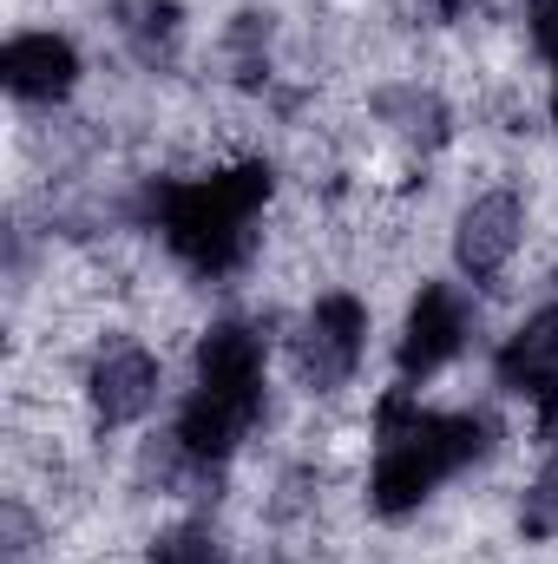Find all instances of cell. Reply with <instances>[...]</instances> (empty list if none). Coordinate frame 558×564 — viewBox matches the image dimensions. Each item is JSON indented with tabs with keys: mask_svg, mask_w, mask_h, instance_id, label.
Instances as JSON below:
<instances>
[{
	"mask_svg": "<svg viewBox=\"0 0 558 564\" xmlns=\"http://www.w3.org/2000/svg\"><path fill=\"white\" fill-rule=\"evenodd\" d=\"M493 375H500V388H506V394L533 401L546 426L558 421V302H552V308H539V315H533L506 348H500Z\"/></svg>",
	"mask_w": 558,
	"mask_h": 564,
	"instance_id": "cell-8",
	"label": "cell"
},
{
	"mask_svg": "<svg viewBox=\"0 0 558 564\" xmlns=\"http://www.w3.org/2000/svg\"><path fill=\"white\" fill-rule=\"evenodd\" d=\"M0 86L20 106H60L79 86V53L60 33H13L0 46Z\"/></svg>",
	"mask_w": 558,
	"mask_h": 564,
	"instance_id": "cell-7",
	"label": "cell"
},
{
	"mask_svg": "<svg viewBox=\"0 0 558 564\" xmlns=\"http://www.w3.org/2000/svg\"><path fill=\"white\" fill-rule=\"evenodd\" d=\"M466 335H473V308H466V295H460L453 282H420L415 308H408V322H401V348H395L401 381H427V375H440V368L466 348Z\"/></svg>",
	"mask_w": 558,
	"mask_h": 564,
	"instance_id": "cell-5",
	"label": "cell"
},
{
	"mask_svg": "<svg viewBox=\"0 0 558 564\" xmlns=\"http://www.w3.org/2000/svg\"><path fill=\"white\" fill-rule=\"evenodd\" d=\"M264 408V328L250 322H217L197 341V381L178 408V453L197 466H217L237 453Z\"/></svg>",
	"mask_w": 558,
	"mask_h": 564,
	"instance_id": "cell-3",
	"label": "cell"
},
{
	"mask_svg": "<svg viewBox=\"0 0 558 564\" xmlns=\"http://www.w3.org/2000/svg\"><path fill=\"white\" fill-rule=\"evenodd\" d=\"M493 446V421L486 414H433L415 394H388L375 408V473H368V506L382 519L415 512L420 499L453 479L460 466H473Z\"/></svg>",
	"mask_w": 558,
	"mask_h": 564,
	"instance_id": "cell-2",
	"label": "cell"
},
{
	"mask_svg": "<svg viewBox=\"0 0 558 564\" xmlns=\"http://www.w3.org/2000/svg\"><path fill=\"white\" fill-rule=\"evenodd\" d=\"M362 355H368V308L348 289H329L296 335V368L309 388H342V381H355Z\"/></svg>",
	"mask_w": 558,
	"mask_h": 564,
	"instance_id": "cell-4",
	"label": "cell"
},
{
	"mask_svg": "<svg viewBox=\"0 0 558 564\" xmlns=\"http://www.w3.org/2000/svg\"><path fill=\"white\" fill-rule=\"evenodd\" d=\"M151 564H224V552H217V539L204 525H178V532H164L151 545Z\"/></svg>",
	"mask_w": 558,
	"mask_h": 564,
	"instance_id": "cell-12",
	"label": "cell"
},
{
	"mask_svg": "<svg viewBox=\"0 0 558 564\" xmlns=\"http://www.w3.org/2000/svg\"><path fill=\"white\" fill-rule=\"evenodd\" d=\"M526 20H533V46H539L546 66H552V126H558V0H533Z\"/></svg>",
	"mask_w": 558,
	"mask_h": 564,
	"instance_id": "cell-13",
	"label": "cell"
},
{
	"mask_svg": "<svg viewBox=\"0 0 558 564\" xmlns=\"http://www.w3.org/2000/svg\"><path fill=\"white\" fill-rule=\"evenodd\" d=\"M519 525H526V539H552V532H558V453L539 466V479H533V492H526Z\"/></svg>",
	"mask_w": 558,
	"mask_h": 564,
	"instance_id": "cell-11",
	"label": "cell"
},
{
	"mask_svg": "<svg viewBox=\"0 0 558 564\" xmlns=\"http://www.w3.org/2000/svg\"><path fill=\"white\" fill-rule=\"evenodd\" d=\"M86 388H93V414L106 426H132L158 401V355L139 348V341H112L99 361H93V375H86Z\"/></svg>",
	"mask_w": 558,
	"mask_h": 564,
	"instance_id": "cell-9",
	"label": "cell"
},
{
	"mask_svg": "<svg viewBox=\"0 0 558 564\" xmlns=\"http://www.w3.org/2000/svg\"><path fill=\"white\" fill-rule=\"evenodd\" d=\"M519 230H526V204H519V191H486V197H473V204L460 210V230H453V257H460V270H466L473 282H493L506 263H513Z\"/></svg>",
	"mask_w": 558,
	"mask_h": 564,
	"instance_id": "cell-6",
	"label": "cell"
},
{
	"mask_svg": "<svg viewBox=\"0 0 558 564\" xmlns=\"http://www.w3.org/2000/svg\"><path fill=\"white\" fill-rule=\"evenodd\" d=\"M119 26L132 33V46H139L144 59H158V53H171L178 46V7L171 0H119Z\"/></svg>",
	"mask_w": 558,
	"mask_h": 564,
	"instance_id": "cell-10",
	"label": "cell"
},
{
	"mask_svg": "<svg viewBox=\"0 0 558 564\" xmlns=\"http://www.w3.org/2000/svg\"><path fill=\"white\" fill-rule=\"evenodd\" d=\"M264 204H270V164H230L211 177L151 184V224L191 276H230L257 243Z\"/></svg>",
	"mask_w": 558,
	"mask_h": 564,
	"instance_id": "cell-1",
	"label": "cell"
}]
</instances>
